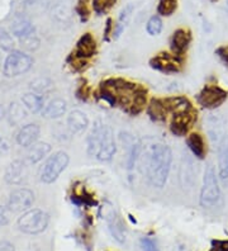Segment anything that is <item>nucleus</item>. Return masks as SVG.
I'll use <instances>...</instances> for the list:
<instances>
[{
	"label": "nucleus",
	"mask_w": 228,
	"mask_h": 251,
	"mask_svg": "<svg viewBox=\"0 0 228 251\" xmlns=\"http://www.w3.org/2000/svg\"><path fill=\"white\" fill-rule=\"evenodd\" d=\"M142 162V169L146 175L147 180L152 187H165L173 164V151L167 145L155 142L143 147L141 145L140 159Z\"/></svg>",
	"instance_id": "obj_1"
},
{
	"label": "nucleus",
	"mask_w": 228,
	"mask_h": 251,
	"mask_svg": "<svg viewBox=\"0 0 228 251\" xmlns=\"http://www.w3.org/2000/svg\"><path fill=\"white\" fill-rule=\"evenodd\" d=\"M101 85L114 94L117 107L122 108V110L129 116H138L146 108L147 90L140 84L117 77L104 80Z\"/></svg>",
	"instance_id": "obj_2"
},
{
	"label": "nucleus",
	"mask_w": 228,
	"mask_h": 251,
	"mask_svg": "<svg viewBox=\"0 0 228 251\" xmlns=\"http://www.w3.org/2000/svg\"><path fill=\"white\" fill-rule=\"evenodd\" d=\"M222 202V192L219 187V178L213 165L205 168L203 176V184L201 188L199 203L203 208H214Z\"/></svg>",
	"instance_id": "obj_3"
},
{
	"label": "nucleus",
	"mask_w": 228,
	"mask_h": 251,
	"mask_svg": "<svg viewBox=\"0 0 228 251\" xmlns=\"http://www.w3.org/2000/svg\"><path fill=\"white\" fill-rule=\"evenodd\" d=\"M50 224V216L47 212L40 208H30L23 212V215L18 218L19 231L27 235H38L46 231Z\"/></svg>",
	"instance_id": "obj_4"
},
{
	"label": "nucleus",
	"mask_w": 228,
	"mask_h": 251,
	"mask_svg": "<svg viewBox=\"0 0 228 251\" xmlns=\"http://www.w3.org/2000/svg\"><path fill=\"white\" fill-rule=\"evenodd\" d=\"M70 162V156L65 151H57L47 159L41 169V181L45 184L55 183L60 175L66 170Z\"/></svg>",
	"instance_id": "obj_5"
},
{
	"label": "nucleus",
	"mask_w": 228,
	"mask_h": 251,
	"mask_svg": "<svg viewBox=\"0 0 228 251\" xmlns=\"http://www.w3.org/2000/svg\"><path fill=\"white\" fill-rule=\"evenodd\" d=\"M33 66V58L18 50L10 51L3 65V74L6 77H17L28 73Z\"/></svg>",
	"instance_id": "obj_6"
},
{
	"label": "nucleus",
	"mask_w": 228,
	"mask_h": 251,
	"mask_svg": "<svg viewBox=\"0 0 228 251\" xmlns=\"http://www.w3.org/2000/svg\"><path fill=\"white\" fill-rule=\"evenodd\" d=\"M228 93L218 85H205L197 95L198 104L205 109H216L227 100Z\"/></svg>",
	"instance_id": "obj_7"
},
{
	"label": "nucleus",
	"mask_w": 228,
	"mask_h": 251,
	"mask_svg": "<svg viewBox=\"0 0 228 251\" xmlns=\"http://www.w3.org/2000/svg\"><path fill=\"white\" fill-rule=\"evenodd\" d=\"M182 56L160 52L150 60V66L162 74H177L182 70Z\"/></svg>",
	"instance_id": "obj_8"
},
{
	"label": "nucleus",
	"mask_w": 228,
	"mask_h": 251,
	"mask_svg": "<svg viewBox=\"0 0 228 251\" xmlns=\"http://www.w3.org/2000/svg\"><path fill=\"white\" fill-rule=\"evenodd\" d=\"M34 203V193L27 188H18L9 194L6 207L13 213H23L32 208Z\"/></svg>",
	"instance_id": "obj_9"
},
{
	"label": "nucleus",
	"mask_w": 228,
	"mask_h": 251,
	"mask_svg": "<svg viewBox=\"0 0 228 251\" xmlns=\"http://www.w3.org/2000/svg\"><path fill=\"white\" fill-rule=\"evenodd\" d=\"M117 152V144L116 137H114V131L110 126L104 125L103 131H101V142H99V147H98V152L95 159L99 161H110L114 157Z\"/></svg>",
	"instance_id": "obj_10"
},
{
	"label": "nucleus",
	"mask_w": 228,
	"mask_h": 251,
	"mask_svg": "<svg viewBox=\"0 0 228 251\" xmlns=\"http://www.w3.org/2000/svg\"><path fill=\"white\" fill-rule=\"evenodd\" d=\"M195 120H197V112L194 109L190 112H184V113L173 114L170 126H169L171 133L177 137H184L189 129L192 128Z\"/></svg>",
	"instance_id": "obj_11"
},
{
	"label": "nucleus",
	"mask_w": 228,
	"mask_h": 251,
	"mask_svg": "<svg viewBox=\"0 0 228 251\" xmlns=\"http://www.w3.org/2000/svg\"><path fill=\"white\" fill-rule=\"evenodd\" d=\"M28 175L27 162L23 160H13L6 166L4 173V180L9 185H21L25 180Z\"/></svg>",
	"instance_id": "obj_12"
},
{
	"label": "nucleus",
	"mask_w": 228,
	"mask_h": 251,
	"mask_svg": "<svg viewBox=\"0 0 228 251\" xmlns=\"http://www.w3.org/2000/svg\"><path fill=\"white\" fill-rule=\"evenodd\" d=\"M192 43V33L185 28H179L174 31L170 38V47L173 53L177 56H182L188 51L189 46Z\"/></svg>",
	"instance_id": "obj_13"
},
{
	"label": "nucleus",
	"mask_w": 228,
	"mask_h": 251,
	"mask_svg": "<svg viewBox=\"0 0 228 251\" xmlns=\"http://www.w3.org/2000/svg\"><path fill=\"white\" fill-rule=\"evenodd\" d=\"M98 50V45L95 38L93 37L91 33H84L79 38L77 43H76V47L73 52L75 56L81 58H85V60H89L90 57L95 56Z\"/></svg>",
	"instance_id": "obj_14"
},
{
	"label": "nucleus",
	"mask_w": 228,
	"mask_h": 251,
	"mask_svg": "<svg viewBox=\"0 0 228 251\" xmlns=\"http://www.w3.org/2000/svg\"><path fill=\"white\" fill-rule=\"evenodd\" d=\"M41 135V127L36 123H28L23 126L17 133V144L22 147H29L38 141Z\"/></svg>",
	"instance_id": "obj_15"
},
{
	"label": "nucleus",
	"mask_w": 228,
	"mask_h": 251,
	"mask_svg": "<svg viewBox=\"0 0 228 251\" xmlns=\"http://www.w3.org/2000/svg\"><path fill=\"white\" fill-rule=\"evenodd\" d=\"M218 178L225 185H228V135L218 142Z\"/></svg>",
	"instance_id": "obj_16"
},
{
	"label": "nucleus",
	"mask_w": 228,
	"mask_h": 251,
	"mask_svg": "<svg viewBox=\"0 0 228 251\" xmlns=\"http://www.w3.org/2000/svg\"><path fill=\"white\" fill-rule=\"evenodd\" d=\"M66 126L73 135L81 133V132H84L89 127V118L81 110L74 109L67 116Z\"/></svg>",
	"instance_id": "obj_17"
},
{
	"label": "nucleus",
	"mask_w": 228,
	"mask_h": 251,
	"mask_svg": "<svg viewBox=\"0 0 228 251\" xmlns=\"http://www.w3.org/2000/svg\"><path fill=\"white\" fill-rule=\"evenodd\" d=\"M67 112V103L62 98H55L50 100L45 108L42 109L41 114L46 120H58L64 117Z\"/></svg>",
	"instance_id": "obj_18"
},
{
	"label": "nucleus",
	"mask_w": 228,
	"mask_h": 251,
	"mask_svg": "<svg viewBox=\"0 0 228 251\" xmlns=\"http://www.w3.org/2000/svg\"><path fill=\"white\" fill-rule=\"evenodd\" d=\"M162 100H164V104L169 113L177 114L184 113V112H190V110L194 109L189 99L185 98V97H181V95L167 97V98H162Z\"/></svg>",
	"instance_id": "obj_19"
},
{
	"label": "nucleus",
	"mask_w": 228,
	"mask_h": 251,
	"mask_svg": "<svg viewBox=\"0 0 228 251\" xmlns=\"http://www.w3.org/2000/svg\"><path fill=\"white\" fill-rule=\"evenodd\" d=\"M106 222L109 226V231L112 236L119 244H123L126 241V228L123 225V221L118 216L116 211L110 209L109 213H106Z\"/></svg>",
	"instance_id": "obj_20"
},
{
	"label": "nucleus",
	"mask_w": 228,
	"mask_h": 251,
	"mask_svg": "<svg viewBox=\"0 0 228 251\" xmlns=\"http://www.w3.org/2000/svg\"><path fill=\"white\" fill-rule=\"evenodd\" d=\"M194 162L189 157V155H184L181 168H180V183L182 188H193L197 179V172L194 169Z\"/></svg>",
	"instance_id": "obj_21"
},
{
	"label": "nucleus",
	"mask_w": 228,
	"mask_h": 251,
	"mask_svg": "<svg viewBox=\"0 0 228 251\" xmlns=\"http://www.w3.org/2000/svg\"><path fill=\"white\" fill-rule=\"evenodd\" d=\"M52 147L49 142H36L32 146L28 147L27 156H25V162L34 165L42 161L50 152H51Z\"/></svg>",
	"instance_id": "obj_22"
},
{
	"label": "nucleus",
	"mask_w": 228,
	"mask_h": 251,
	"mask_svg": "<svg viewBox=\"0 0 228 251\" xmlns=\"http://www.w3.org/2000/svg\"><path fill=\"white\" fill-rule=\"evenodd\" d=\"M104 123L101 120H97L91 127L90 132H89L88 137H86V151L88 155L91 157L97 156L98 147H99V142H101V131H103Z\"/></svg>",
	"instance_id": "obj_23"
},
{
	"label": "nucleus",
	"mask_w": 228,
	"mask_h": 251,
	"mask_svg": "<svg viewBox=\"0 0 228 251\" xmlns=\"http://www.w3.org/2000/svg\"><path fill=\"white\" fill-rule=\"evenodd\" d=\"M133 10H134L133 4H127V5L121 10L118 19H117V23L114 25V28H113L112 37L114 38V40H118L119 37L123 34V32L126 31L128 23H129V21H131L132 14H133Z\"/></svg>",
	"instance_id": "obj_24"
},
{
	"label": "nucleus",
	"mask_w": 228,
	"mask_h": 251,
	"mask_svg": "<svg viewBox=\"0 0 228 251\" xmlns=\"http://www.w3.org/2000/svg\"><path fill=\"white\" fill-rule=\"evenodd\" d=\"M186 145H188L190 152L194 155L197 159L203 160L207 155V147H205V142L201 133L198 132H193L186 138Z\"/></svg>",
	"instance_id": "obj_25"
},
{
	"label": "nucleus",
	"mask_w": 228,
	"mask_h": 251,
	"mask_svg": "<svg viewBox=\"0 0 228 251\" xmlns=\"http://www.w3.org/2000/svg\"><path fill=\"white\" fill-rule=\"evenodd\" d=\"M146 110L149 117L153 122H165L166 116L169 114L162 98H152L147 104Z\"/></svg>",
	"instance_id": "obj_26"
},
{
	"label": "nucleus",
	"mask_w": 228,
	"mask_h": 251,
	"mask_svg": "<svg viewBox=\"0 0 228 251\" xmlns=\"http://www.w3.org/2000/svg\"><path fill=\"white\" fill-rule=\"evenodd\" d=\"M34 31H36L34 25L25 17H17L12 23V34L17 37L18 40L30 36V34H34Z\"/></svg>",
	"instance_id": "obj_27"
},
{
	"label": "nucleus",
	"mask_w": 228,
	"mask_h": 251,
	"mask_svg": "<svg viewBox=\"0 0 228 251\" xmlns=\"http://www.w3.org/2000/svg\"><path fill=\"white\" fill-rule=\"evenodd\" d=\"M22 103L29 110L30 113H41L42 109L45 108V98L43 95L38 94V93H27L22 97Z\"/></svg>",
	"instance_id": "obj_28"
},
{
	"label": "nucleus",
	"mask_w": 228,
	"mask_h": 251,
	"mask_svg": "<svg viewBox=\"0 0 228 251\" xmlns=\"http://www.w3.org/2000/svg\"><path fill=\"white\" fill-rule=\"evenodd\" d=\"M5 117L10 126H17L21 125V123L25 120L27 112H25L23 105L17 103V101H13V103H10L9 108L6 109Z\"/></svg>",
	"instance_id": "obj_29"
},
{
	"label": "nucleus",
	"mask_w": 228,
	"mask_h": 251,
	"mask_svg": "<svg viewBox=\"0 0 228 251\" xmlns=\"http://www.w3.org/2000/svg\"><path fill=\"white\" fill-rule=\"evenodd\" d=\"M177 9V0H158L157 14L161 17H170Z\"/></svg>",
	"instance_id": "obj_30"
},
{
	"label": "nucleus",
	"mask_w": 228,
	"mask_h": 251,
	"mask_svg": "<svg viewBox=\"0 0 228 251\" xmlns=\"http://www.w3.org/2000/svg\"><path fill=\"white\" fill-rule=\"evenodd\" d=\"M116 3L117 0H93L91 1V8L98 16H103V14H106L109 12Z\"/></svg>",
	"instance_id": "obj_31"
},
{
	"label": "nucleus",
	"mask_w": 228,
	"mask_h": 251,
	"mask_svg": "<svg viewBox=\"0 0 228 251\" xmlns=\"http://www.w3.org/2000/svg\"><path fill=\"white\" fill-rule=\"evenodd\" d=\"M162 28H164V23L160 16H152L147 21L146 31L150 36H158L162 32Z\"/></svg>",
	"instance_id": "obj_32"
},
{
	"label": "nucleus",
	"mask_w": 228,
	"mask_h": 251,
	"mask_svg": "<svg viewBox=\"0 0 228 251\" xmlns=\"http://www.w3.org/2000/svg\"><path fill=\"white\" fill-rule=\"evenodd\" d=\"M75 12L77 17L80 18L81 23H85L90 18V5H89V0H77L75 5Z\"/></svg>",
	"instance_id": "obj_33"
},
{
	"label": "nucleus",
	"mask_w": 228,
	"mask_h": 251,
	"mask_svg": "<svg viewBox=\"0 0 228 251\" xmlns=\"http://www.w3.org/2000/svg\"><path fill=\"white\" fill-rule=\"evenodd\" d=\"M15 46V42L13 40V34L6 31L5 28L0 27V49L4 51H13Z\"/></svg>",
	"instance_id": "obj_34"
},
{
	"label": "nucleus",
	"mask_w": 228,
	"mask_h": 251,
	"mask_svg": "<svg viewBox=\"0 0 228 251\" xmlns=\"http://www.w3.org/2000/svg\"><path fill=\"white\" fill-rule=\"evenodd\" d=\"M19 43H21L22 49H25V51H29V52H34L41 46L40 38L36 34H30V36L25 37V38H21Z\"/></svg>",
	"instance_id": "obj_35"
},
{
	"label": "nucleus",
	"mask_w": 228,
	"mask_h": 251,
	"mask_svg": "<svg viewBox=\"0 0 228 251\" xmlns=\"http://www.w3.org/2000/svg\"><path fill=\"white\" fill-rule=\"evenodd\" d=\"M66 62H67V65H69V66L71 68V70L75 71V73H79V71H82L84 69L86 68V66H88L89 60L77 57V56H75L74 53H70V56L67 57Z\"/></svg>",
	"instance_id": "obj_36"
},
{
	"label": "nucleus",
	"mask_w": 228,
	"mask_h": 251,
	"mask_svg": "<svg viewBox=\"0 0 228 251\" xmlns=\"http://www.w3.org/2000/svg\"><path fill=\"white\" fill-rule=\"evenodd\" d=\"M13 212L10 211L6 205H0V227H4L9 225L10 217Z\"/></svg>",
	"instance_id": "obj_37"
},
{
	"label": "nucleus",
	"mask_w": 228,
	"mask_h": 251,
	"mask_svg": "<svg viewBox=\"0 0 228 251\" xmlns=\"http://www.w3.org/2000/svg\"><path fill=\"white\" fill-rule=\"evenodd\" d=\"M140 244L142 251H160L157 244L152 239H150V237H143V239H141Z\"/></svg>",
	"instance_id": "obj_38"
},
{
	"label": "nucleus",
	"mask_w": 228,
	"mask_h": 251,
	"mask_svg": "<svg viewBox=\"0 0 228 251\" xmlns=\"http://www.w3.org/2000/svg\"><path fill=\"white\" fill-rule=\"evenodd\" d=\"M89 95H90V92H89V86L85 85V84H82L77 88L76 90V97L82 101H86L89 98Z\"/></svg>",
	"instance_id": "obj_39"
},
{
	"label": "nucleus",
	"mask_w": 228,
	"mask_h": 251,
	"mask_svg": "<svg viewBox=\"0 0 228 251\" xmlns=\"http://www.w3.org/2000/svg\"><path fill=\"white\" fill-rule=\"evenodd\" d=\"M216 55L222 60L223 64H226L228 66V45H226V46H219L216 50Z\"/></svg>",
	"instance_id": "obj_40"
},
{
	"label": "nucleus",
	"mask_w": 228,
	"mask_h": 251,
	"mask_svg": "<svg viewBox=\"0 0 228 251\" xmlns=\"http://www.w3.org/2000/svg\"><path fill=\"white\" fill-rule=\"evenodd\" d=\"M46 81H47V80L42 79V77H41V79H36L34 81H32V83H30V88L34 90V93L42 92L46 86H49V85H46Z\"/></svg>",
	"instance_id": "obj_41"
},
{
	"label": "nucleus",
	"mask_w": 228,
	"mask_h": 251,
	"mask_svg": "<svg viewBox=\"0 0 228 251\" xmlns=\"http://www.w3.org/2000/svg\"><path fill=\"white\" fill-rule=\"evenodd\" d=\"M113 28H114V25H113L112 18H108L105 23V29H104V41H106V42L110 41V37L113 34Z\"/></svg>",
	"instance_id": "obj_42"
},
{
	"label": "nucleus",
	"mask_w": 228,
	"mask_h": 251,
	"mask_svg": "<svg viewBox=\"0 0 228 251\" xmlns=\"http://www.w3.org/2000/svg\"><path fill=\"white\" fill-rule=\"evenodd\" d=\"M212 246L217 251H228V240H213Z\"/></svg>",
	"instance_id": "obj_43"
},
{
	"label": "nucleus",
	"mask_w": 228,
	"mask_h": 251,
	"mask_svg": "<svg viewBox=\"0 0 228 251\" xmlns=\"http://www.w3.org/2000/svg\"><path fill=\"white\" fill-rule=\"evenodd\" d=\"M0 251H15V248L12 242L6 241V240H1L0 241Z\"/></svg>",
	"instance_id": "obj_44"
},
{
	"label": "nucleus",
	"mask_w": 228,
	"mask_h": 251,
	"mask_svg": "<svg viewBox=\"0 0 228 251\" xmlns=\"http://www.w3.org/2000/svg\"><path fill=\"white\" fill-rule=\"evenodd\" d=\"M5 112H6V110L4 109V107H3V105L0 104V121L3 120L4 117H5Z\"/></svg>",
	"instance_id": "obj_45"
},
{
	"label": "nucleus",
	"mask_w": 228,
	"mask_h": 251,
	"mask_svg": "<svg viewBox=\"0 0 228 251\" xmlns=\"http://www.w3.org/2000/svg\"><path fill=\"white\" fill-rule=\"evenodd\" d=\"M210 251H217V250L214 248H212V250H210Z\"/></svg>",
	"instance_id": "obj_46"
},
{
	"label": "nucleus",
	"mask_w": 228,
	"mask_h": 251,
	"mask_svg": "<svg viewBox=\"0 0 228 251\" xmlns=\"http://www.w3.org/2000/svg\"><path fill=\"white\" fill-rule=\"evenodd\" d=\"M0 144H1V135H0Z\"/></svg>",
	"instance_id": "obj_47"
},
{
	"label": "nucleus",
	"mask_w": 228,
	"mask_h": 251,
	"mask_svg": "<svg viewBox=\"0 0 228 251\" xmlns=\"http://www.w3.org/2000/svg\"><path fill=\"white\" fill-rule=\"evenodd\" d=\"M227 6H228V0H227Z\"/></svg>",
	"instance_id": "obj_48"
}]
</instances>
